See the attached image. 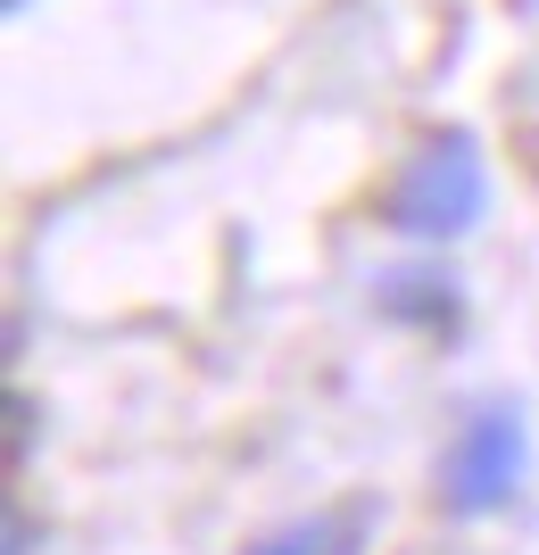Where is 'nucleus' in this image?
<instances>
[{
    "label": "nucleus",
    "instance_id": "1",
    "mask_svg": "<svg viewBox=\"0 0 539 555\" xmlns=\"http://www.w3.org/2000/svg\"><path fill=\"white\" fill-rule=\"evenodd\" d=\"M382 232H399V241H457L490 216V166H482V141L473 133H423L415 150L399 158V175L382 183L374 199Z\"/></svg>",
    "mask_w": 539,
    "mask_h": 555
},
{
    "label": "nucleus",
    "instance_id": "2",
    "mask_svg": "<svg viewBox=\"0 0 539 555\" xmlns=\"http://www.w3.org/2000/svg\"><path fill=\"white\" fill-rule=\"evenodd\" d=\"M523 464H531L523 415H515V406H482V415L448 440V456H440V506L465 514V522H482V514H498V506H515Z\"/></svg>",
    "mask_w": 539,
    "mask_h": 555
},
{
    "label": "nucleus",
    "instance_id": "3",
    "mask_svg": "<svg viewBox=\"0 0 539 555\" xmlns=\"http://www.w3.org/2000/svg\"><path fill=\"white\" fill-rule=\"evenodd\" d=\"M357 547H365V506L324 514V522H291V531H274L249 555H357Z\"/></svg>",
    "mask_w": 539,
    "mask_h": 555
},
{
    "label": "nucleus",
    "instance_id": "4",
    "mask_svg": "<svg viewBox=\"0 0 539 555\" xmlns=\"http://www.w3.org/2000/svg\"><path fill=\"white\" fill-rule=\"evenodd\" d=\"M382 307L407 315V324H457V282L432 274V266H423V274H390L382 282Z\"/></svg>",
    "mask_w": 539,
    "mask_h": 555
}]
</instances>
